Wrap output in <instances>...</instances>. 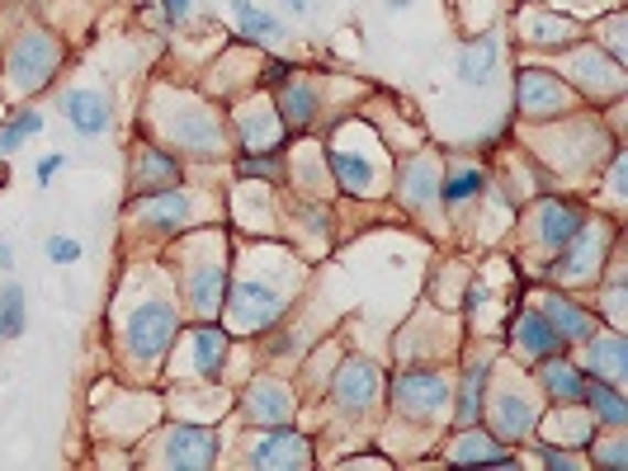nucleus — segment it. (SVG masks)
<instances>
[{"mask_svg":"<svg viewBox=\"0 0 628 471\" xmlns=\"http://www.w3.org/2000/svg\"><path fill=\"white\" fill-rule=\"evenodd\" d=\"M190 208H194L190 194H171V189H165L161 198H142V204L132 208V217H142L147 227H180L190 217Z\"/></svg>","mask_w":628,"mask_h":471,"instance_id":"obj_15","label":"nucleus"},{"mask_svg":"<svg viewBox=\"0 0 628 471\" xmlns=\"http://www.w3.org/2000/svg\"><path fill=\"white\" fill-rule=\"evenodd\" d=\"M180 330V311L171 302H142L128 316V353L132 359H161Z\"/></svg>","mask_w":628,"mask_h":471,"instance_id":"obj_1","label":"nucleus"},{"mask_svg":"<svg viewBox=\"0 0 628 471\" xmlns=\"http://www.w3.org/2000/svg\"><path fill=\"white\" fill-rule=\"evenodd\" d=\"M539 462H543V467H582V458H572V452H557V448H543Z\"/></svg>","mask_w":628,"mask_h":471,"instance_id":"obj_30","label":"nucleus"},{"mask_svg":"<svg viewBox=\"0 0 628 471\" xmlns=\"http://www.w3.org/2000/svg\"><path fill=\"white\" fill-rule=\"evenodd\" d=\"M440 194L450 198V204H463V198L483 194V171H458L450 184H440Z\"/></svg>","mask_w":628,"mask_h":471,"instance_id":"obj_28","label":"nucleus"},{"mask_svg":"<svg viewBox=\"0 0 628 471\" xmlns=\"http://www.w3.org/2000/svg\"><path fill=\"white\" fill-rule=\"evenodd\" d=\"M576 231H582V212H576L572 204H557V198H553V204L539 208V241L549 250H562Z\"/></svg>","mask_w":628,"mask_h":471,"instance_id":"obj_11","label":"nucleus"},{"mask_svg":"<svg viewBox=\"0 0 628 471\" xmlns=\"http://www.w3.org/2000/svg\"><path fill=\"white\" fill-rule=\"evenodd\" d=\"M165 462H175V467H208L213 462V452H218V439L204 429H171L165 434Z\"/></svg>","mask_w":628,"mask_h":471,"instance_id":"obj_7","label":"nucleus"},{"mask_svg":"<svg viewBox=\"0 0 628 471\" xmlns=\"http://www.w3.org/2000/svg\"><path fill=\"white\" fill-rule=\"evenodd\" d=\"M483 386H487V363H473V368H468V377H463L458 410H454L458 425H473V419L483 415Z\"/></svg>","mask_w":628,"mask_h":471,"instance_id":"obj_21","label":"nucleus"},{"mask_svg":"<svg viewBox=\"0 0 628 471\" xmlns=\"http://www.w3.org/2000/svg\"><path fill=\"white\" fill-rule=\"evenodd\" d=\"M392 392L397 410H407L411 419H440V410L450 406V382L440 373H402Z\"/></svg>","mask_w":628,"mask_h":471,"instance_id":"obj_2","label":"nucleus"},{"mask_svg":"<svg viewBox=\"0 0 628 471\" xmlns=\"http://www.w3.org/2000/svg\"><path fill=\"white\" fill-rule=\"evenodd\" d=\"M289 76H293V66H289V62H270V86H284Z\"/></svg>","mask_w":628,"mask_h":471,"instance_id":"obj_34","label":"nucleus"},{"mask_svg":"<svg viewBox=\"0 0 628 471\" xmlns=\"http://www.w3.org/2000/svg\"><path fill=\"white\" fill-rule=\"evenodd\" d=\"M47 260H53V264H76L80 260V241H72V236H53V241H47Z\"/></svg>","mask_w":628,"mask_h":471,"instance_id":"obj_29","label":"nucleus"},{"mask_svg":"<svg viewBox=\"0 0 628 471\" xmlns=\"http://www.w3.org/2000/svg\"><path fill=\"white\" fill-rule=\"evenodd\" d=\"M231 14H237V24L251 33V39H279V33H284V24H279L270 10L251 6V0H231Z\"/></svg>","mask_w":628,"mask_h":471,"instance_id":"obj_22","label":"nucleus"},{"mask_svg":"<svg viewBox=\"0 0 628 471\" xmlns=\"http://www.w3.org/2000/svg\"><path fill=\"white\" fill-rule=\"evenodd\" d=\"M256 467H307V443L297 439V434H270L256 452H251Z\"/></svg>","mask_w":628,"mask_h":471,"instance_id":"obj_14","label":"nucleus"},{"mask_svg":"<svg viewBox=\"0 0 628 471\" xmlns=\"http://www.w3.org/2000/svg\"><path fill=\"white\" fill-rule=\"evenodd\" d=\"M175 179H180V165L171 156H161V151H138L132 156V189L138 194H156V189H175Z\"/></svg>","mask_w":628,"mask_h":471,"instance_id":"obj_6","label":"nucleus"},{"mask_svg":"<svg viewBox=\"0 0 628 471\" xmlns=\"http://www.w3.org/2000/svg\"><path fill=\"white\" fill-rule=\"evenodd\" d=\"M279 113H284L289 128H307L312 118H317V90H312L307 80H293L289 76V90L279 95Z\"/></svg>","mask_w":628,"mask_h":471,"instance_id":"obj_19","label":"nucleus"},{"mask_svg":"<svg viewBox=\"0 0 628 471\" xmlns=\"http://www.w3.org/2000/svg\"><path fill=\"white\" fill-rule=\"evenodd\" d=\"M66 118L80 128V132H105L109 128V99L99 90H72L66 95Z\"/></svg>","mask_w":628,"mask_h":471,"instance_id":"obj_13","label":"nucleus"},{"mask_svg":"<svg viewBox=\"0 0 628 471\" xmlns=\"http://www.w3.org/2000/svg\"><path fill=\"white\" fill-rule=\"evenodd\" d=\"M62 165H66V156H43V161H39V184L53 179V175L62 171Z\"/></svg>","mask_w":628,"mask_h":471,"instance_id":"obj_31","label":"nucleus"},{"mask_svg":"<svg viewBox=\"0 0 628 471\" xmlns=\"http://www.w3.org/2000/svg\"><path fill=\"white\" fill-rule=\"evenodd\" d=\"M284 6H289V10H297V14H303V10H307V0H284Z\"/></svg>","mask_w":628,"mask_h":471,"instance_id":"obj_36","label":"nucleus"},{"mask_svg":"<svg viewBox=\"0 0 628 471\" xmlns=\"http://www.w3.org/2000/svg\"><path fill=\"white\" fill-rule=\"evenodd\" d=\"M336 175H340V184L350 194H373V165L364 161V156H350V151H336Z\"/></svg>","mask_w":628,"mask_h":471,"instance_id":"obj_24","label":"nucleus"},{"mask_svg":"<svg viewBox=\"0 0 628 471\" xmlns=\"http://www.w3.org/2000/svg\"><path fill=\"white\" fill-rule=\"evenodd\" d=\"M43 128V113H20V118H10L6 128H0V156H10V151H20L24 146V138H33V132Z\"/></svg>","mask_w":628,"mask_h":471,"instance_id":"obj_25","label":"nucleus"},{"mask_svg":"<svg viewBox=\"0 0 628 471\" xmlns=\"http://www.w3.org/2000/svg\"><path fill=\"white\" fill-rule=\"evenodd\" d=\"M591 353H586V363H591V373L595 377H605V382H619L628 373V344L619 340V335H591Z\"/></svg>","mask_w":628,"mask_h":471,"instance_id":"obj_12","label":"nucleus"},{"mask_svg":"<svg viewBox=\"0 0 628 471\" xmlns=\"http://www.w3.org/2000/svg\"><path fill=\"white\" fill-rule=\"evenodd\" d=\"M516 349L529 353V359H549V353L562 349V335L553 330L549 316L524 311V316H520V330H516Z\"/></svg>","mask_w":628,"mask_h":471,"instance_id":"obj_10","label":"nucleus"},{"mask_svg":"<svg viewBox=\"0 0 628 471\" xmlns=\"http://www.w3.org/2000/svg\"><path fill=\"white\" fill-rule=\"evenodd\" d=\"M190 6H194V0H165V20L180 24V20H185V14H190Z\"/></svg>","mask_w":628,"mask_h":471,"instance_id":"obj_32","label":"nucleus"},{"mask_svg":"<svg viewBox=\"0 0 628 471\" xmlns=\"http://www.w3.org/2000/svg\"><path fill=\"white\" fill-rule=\"evenodd\" d=\"M539 382L553 392V401H582V386H586L582 368H572L567 359H557V353H549V359H543Z\"/></svg>","mask_w":628,"mask_h":471,"instance_id":"obj_16","label":"nucleus"},{"mask_svg":"<svg viewBox=\"0 0 628 471\" xmlns=\"http://www.w3.org/2000/svg\"><path fill=\"white\" fill-rule=\"evenodd\" d=\"M0 269H14V250H10V241H0Z\"/></svg>","mask_w":628,"mask_h":471,"instance_id":"obj_35","label":"nucleus"},{"mask_svg":"<svg viewBox=\"0 0 628 471\" xmlns=\"http://www.w3.org/2000/svg\"><path fill=\"white\" fill-rule=\"evenodd\" d=\"M549 321H553V330L562 335V340H572V344H586L591 335H600L591 316L582 307H572L567 297H549Z\"/></svg>","mask_w":628,"mask_h":471,"instance_id":"obj_18","label":"nucleus"},{"mask_svg":"<svg viewBox=\"0 0 628 471\" xmlns=\"http://www.w3.org/2000/svg\"><path fill=\"white\" fill-rule=\"evenodd\" d=\"M458 443H463V448H454V462H473V458H477V462H506L501 452L491 448V434H477V439L468 434V439H458Z\"/></svg>","mask_w":628,"mask_h":471,"instance_id":"obj_27","label":"nucleus"},{"mask_svg":"<svg viewBox=\"0 0 628 471\" xmlns=\"http://www.w3.org/2000/svg\"><path fill=\"white\" fill-rule=\"evenodd\" d=\"M24 293L20 288H6L0 293V340H14L24 330Z\"/></svg>","mask_w":628,"mask_h":471,"instance_id":"obj_26","label":"nucleus"},{"mask_svg":"<svg viewBox=\"0 0 628 471\" xmlns=\"http://www.w3.org/2000/svg\"><path fill=\"white\" fill-rule=\"evenodd\" d=\"M53 66H57V43L47 39V33H29V39L14 47V57H10V80L24 95H33L39 86H47Z\"/></svg>","mask_w":628,"mask_h":471,"instance_id":"obj_3","label":"nucleus"},{"mask_svg":"<svg viewBox=\"0 0 628 471\" xmlns=\"http://www.w3.org/2000/svg\"><path fill=\"white\" fill-rule=\"evenodd\" d=\"M411 6V0H388V10H407Z\"/></svg>","mask_w":628,"mask_h":471,"instance_id":"obj_37","label":"nucleus"},{"mask_svg":"<svg viewBox=\"0 0 628 471\" xmlns=\"http://www.w3.org/2000/svg\"><path fill=\"white\" fill-rule=\"evenodd\" d=\"M223 359H227V330H213V326L194 330V373L213 377L223 368Z\"/></svg>","mask_w":628,"mask_h":471,"instance_id":"obj_20","label":"nucleus"},{"mask_svg":"<svg viewBox=\"0 0 628 471\" xmlns=\"http://www.w3.org/2000/svg\"><path fill=\"white\" fill-rule=\"evenodd\" d=\"M491 62H496V39H491V33H487L483 43H473L468 53L458 57V76L468 80V86H483V80L491 76Z\"/></svg>","mask_w":628,"mask_h":471,"instance_id":"obj_23","label":"nucleus"},{"mask_svg":"<svg viewBox=\"0 0 628 471\" xmlns=\"http://www.w3.org/2000/svg\"><path fill=\"white\" fill-rule=\"evenodd\" d=\"M582 401H586V415L600 419V425H609V429H624L628 425V406H624V396L615 392V382L591 377L582 386Z\"/></svg>","mask_w":628,"mask_h":471,"instance_id":"obj_8","label":"nucleus"},{"mask_svg":"<svg viewBox=\"0 0 628 471\" xmlns=\"http://www.w3.org/2000/svg\"><path fill=\"white\" fill-rule=\"evenodd\" d=\"M246 415L260 419V425H289L293 401L279 382H256L251 392H246Z\"/></svg>","mask_w":628,"mask_h":471,"instance_id":"obj_9","label":"nucleus"},{"mask_svg":"<svg viewBox=\"0 0 628 471\" xmlns=\"http://www.w3.org/2000/svg\"><path fill=\"white\" fill-rule=\"evenodd\" d=\"M378 396V373L369 363H350L345 368V377H340V386H336V401L345 410H364L369 401Z\"/></svg>","mask_w":628,"mask_h":471,"instance_id":"obj_17","label":"nucleus"},{"mask_svg":"<svg viewBox=\"0 0 628 471\" xmlns=\"http://www.w3.org/2000/svg\"><path fill=\"white\" fill-rule=\"evenodd\" d=\"M279 307H284V293H270L264 283H241L237 297H231V316H237V326H264V321H274Z\"/></svg>","mask_w":628,"mask_h":471,"instance_id":"obj_5","label":"nucleus"},{"mask_svg":"<svg viewBox=\"0 0 628 471\" xmlns=\"http://www.w3.org/2000/svg\"><path fill=\"white\" fill-rule=\"evenodd\" d=\"M279 161H241V175H274Z\"/></svg>","mask_w":628,"mask_h":471,"instance_id":"obj_33","label":"nucleus"},{"mask_svg":"<svg viewBox=\"0 0 628 471\" xmlns=\"http://www.w3.org/2000/svg\"><path fill=\"white\" fill-rule=\"evenodd\" d=\"M520 105L524 113H562L572 105V95L557 86L553 72H520Z\"/></svg>","mask_w":628,"mask_h":471,"instance_id":"obj_4","label":"nucleus"}]
</instances>
